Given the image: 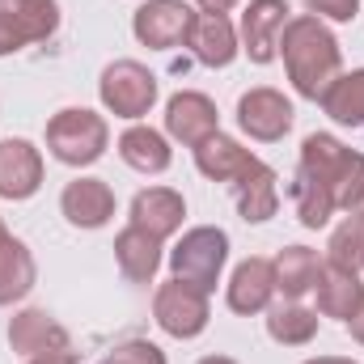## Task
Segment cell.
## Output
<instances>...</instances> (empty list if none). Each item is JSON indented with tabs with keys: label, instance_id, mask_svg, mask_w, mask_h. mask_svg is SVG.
<instances>
[{
	"label": "cell",
	"instance_id": "obj_1",
	"mask_svg": "<svg viewBox=\"0 0 364 364\" xmlns=\"http://www.w3.org/2000/svg\"><path fill=\"white\" fill-rule=\"evenodd\" d=\"M279 55H284V73H288L292 90L301 93L305 102H322V93L331 90L335 77L343 73L339 38L314 13L288 17V26L279 34Z\"/></svg>",
	"mask_w": 364,
	"mask_h": 364
},
{
	"label": "cell",
	"instance_id": "obj_2",
	"mask_svg": "<svg viewBox=\"0 0 364 364\" xmlns=\"http://www.w3.org/2000/svg\"><path fill=\"white\" fill-rule=\"evenodd\" d=\"M296 170L326 191L335 212H360L364 208V153L348 149L331 132H314V136L301 140Z\"/></svg>",
	"mask_w": 364,
	"mask_h": 364
},
{
	"label": "cell",
	"instance_id": "obj_3",
	"mask_svg": "<svg viewBox=\"0 0 364 364\" xmlns=\"http://www.w3.org/2000/svg\"><path fill=\"white\" fill-rule=\"evenodd\" d=\"M110 144V127L106 119L90 106H64L60 114H51L47 123V153L64 166H93Z\"/></svg>",
	"mask_w": 364,
	"mask_h": 364
},
{
	"label": "cell",
	"instance_id": "obj_4",
	"mask_svg": "<svg viewBox=\"0 0 364 364\" xmlns=\"http://www.w3.org/2000/svg\"><path fill=\"white\" fill-rule=\"evenodd\" d=\"M229 263V233L216 225H195L178 237V246L170 250V272L174 279H186L203 292H212L220 284V272Z\"/></svg>",
	"mask_w": 364,
	"mask_h": 364
},
{
	"label": "cell",
	"instance_id": "obj_5",
	"mask_svg": "<svg viewBox=\"0 0 364 364\" xmlns=\"http://www.w3.org/2000/svg\"><path fill=\"white\" fill-rule=\"evenodd\" d=\"M157 93H161L157 73H149L140 60H114L102 68V81H97L102 106L114 119H132V123H140L157 106Z\"/></svg>",
	"mask_w": 364,
	"mask_h": 364
},
{
	"label": "cell",
	"instance_id": "obj_6",
	"mask_svg": "<svg viewBox=\"0 0 364 364\" xmlns=\"http://www.w3.org/2000/svg\"><path fill=\"white\" fill-rule=\"evenodd\" d=\"M153 318H157V326H161L170 339H199V335L208 331V322H212L208 292L170 275V279L153 292Z\"/></svg>",
	"mask_w": 364,
	"mask_h": 364
},
{
	"label": "cell",
	"instance_id": "obj_7",
	"mask_svg": "<svg viewBox=\"0 0 364 364\" xmlns=\"http://www.w3.org/2000/svg\"><path fill=\"white\" fill-rule=\"evenodd\" d=\"M191 26H195V9L182 4V0H144L136 13H132V34L140 47H153V51H174L191 38Z\"/></svg>",
	"mask_w": 364,
	"mask_h": 364
},
{
	"label": "cell",
	"instance_id": "obj_8",
	"mask_svg": "<svg viewBox=\"0 0 364 364\" xmlns=\"http://www.w3.org/2000/svg\"><path fill=\"white\" fill-rule=\"evenodd\" d=\"M292 119H296L292 102L279 90H272V85H255V90H246L237 97V127L250 140H259V144L284 140L292 132Z\"/></svg>",
	"mask_w": 364,
	"mask_h": 364
},
{
	"label": "cell",
	"instance_id": "obj_9",
	"mask_svg": "<svg viewBox=\"0 0 364 364\" xmlns=\"http://www.w3.org/2000/svg\"><path fill=\"white\" fill-rule=\"evenodd\" d=\"M60 30V4L55 0H13L0 13V55H13L30 43H43Z\"/></svg>",
	"mask_w": 364,
	"mask_h": 364
},
{
	"label": "cell",
	"instance_id": "obj_10",
	"mask_svg": "<svg viewBox=\"0 0 364 364\" xmlns=\"http://www.w3.org/2000/svg\"><path fill=\"white\" fill-rule=\"evenodd\" d=\"M220 132V114H216V102L199 90H178L166 102V136L178 140L186 149L203 144L208 136Z\"/></svg>",
	"mask_w": 364,
	"mask_h": 364
},
{
	"label": "cell",
	"instance_id": "obj_11",
	"mask_svg": "<svg viewBox=\"0 0 364 364\" xmlns=\"http://www.w3.org/2000/svg\"><path fill=\"white\" fill-rule=\"evenodd\" d=\"M292 9L288 0H250L242 13V51L250 55V64H272L279 55V34L288 26Z\"/></svg>",
	"mask_w": 364,
	"mask_h": 364
},
{
	"label": "cell",
	"instance_id": "obj_12",
	"mask_svg": "<svg viewBox=\"0 0 364 364\" xmlns=\"http://www.w3.org/2000/svg\"><path fill=\"white\" fill-rule=\"evenodd\" d=\"M38 186H43V153L21 136L0 140V199L21 203L38 195Z\"/></svg>",
	"mask_w": 364,
	"mask_h": 364
},
{
	"label": "cell",
	"instance_id": "obj_13",
	"mask_svg": "<svg viewBox=\"0 0 364 364\" xmlns=\"http://www.w3.org/2000/svg\"><path fill=\"white\" fill-rule=\"evenodd\" d=\"M272 296H275V272H272V259H242L233 275H229V288H225V301L233 314L250 318V314H267L272 309Z\"/></svg>",
	"mask_w": 364,
	"mask_h": 364
},
{
	"label": "cell",
	"instance_id": "obj_14",
	"mask_svg": "<svg viewBox=\"0 0 364 364\" xmlns=\"http://www.w3.org/2000/svg\"><path fill=\"white\" fill-rule=\"evenodd\" d=\"M9 343L17 356H51V352H73L68 331L47 314V309H17L9 322Z\"/></svg>",
	"mask_w": 364,
	"mask_h": 364
},
{
	"label": "cell",
	"instance_id": "obj_15",
	"mask_svg": "<svg viewBox=\"0 0 364 364\" xmlns=\"http://www.w3.org/2000/svg\"><path fill=\"white\" fill-rule=\"evenodd\" d=\"M186 47L203 68H229L237 60V51H242V38H237L229 13H195Z\"/></svg>",
	"mask_w": 364,
	"mask_h": 364
},
{
	"label": "cell",
	"instance_id": "obj_16",
	"mask_svg": "<svg viewBox=\"0 0 364 364\" xmlns=\"http://www.w3.org/2000/svg\"><path fill=\"white\" fill-rule=\"evenodd\" d=\"M182 220H186V199L174 186H144V191H136L127 225H136V229H144V233L166 242V237H174L182 229Z\"/></svg>",
	"mask_w": 364,
	"mask_h": 364
},
{
	"label": "cell",
	"instance_id": "obj_17",
	"mask_svg": "<svg viewBox=\"0 0 364 364\" xmlns=\"http://www.w3.org/2000/svg\"><path fill=\"white\" fill-rule=\"evenodd\" d=\"M60 212L77 229H102L114 216V191L102 178H73L60 195Z\"/></svg>",
	"mask_w": 364,
	"mask_h": 364
},
{
	"label": "cell",
	"instance_id": "obj_18",
	"mask_svg": "<svg viewBox=\"0 0 364 364\" xmlns=\"http://www.w3.org/2000/svg\"><path fill=\"white\" fill-rule=\"evenodd\" d=\"M191 153H195V170H199L203 178H208V182H229V186L242 178L255 161H259L250 149H242V144H237L233 136H225V132L208 136V140H203V144H195Z\"/></svg>",
	"mask_w": 364,
	"mask_h": 364
},
{
	"label": "cell",
	"instance_id": "obj_19",
	"mask_svg": "<svg viewBox=\"0 0 364 364\" xmlns=\"http://www.w3.org/2000/svg\"><path fill=\"white\" fill-rule=\"evenodd\" d=\"M233 199L246 225H263L279 212V174L267 161H255L242 178L233 182Z\"/></svg>",
	"mask_w": 364,
	"mask_h": 364
},
{
	"label": "cell",
	"instance_id": "obj_20",
	"mask_svg": "<svg viewBox=\"0 0 364 364\" xmlns=\"http://www.w3.org/2000/svg\"><path fill=\"white\" fill-rule=\"evenodd\" d=\"M119 157L136 174H166L170 161H174V149H170V136L166 132H157L149 123H132L119 136Z\"/></svg>",
	"mask_w": 364,
	"mask_h": 364
},
{
	"label": "cell",
	"instance_id": "obj_21",
	"mask_svg": "<svg viewBox=\"0 0 364 364\" xmlns=\"http://www.w3.org/2000/svg\"><path fill=\"white\" fill-rule=\"evenodd\" d=\"M161 246H166L161 237L127 225L114 237V263H119V272L127 275L132 284H153V275L161 267Z\"/></svg>",
	"mask_w": 364,
	"mask_h": 364
},
{
	"label": "cell",
	"instance_id": "obj_22",
	"mask_svg": "<svg viewBox=\"0 0 364 364\" xmlns=\"http://www.w3.org/2000/svg\"><path fill=\"white\" fill-rule=\"evenodd\" d=\"M314 292H318V314H322V318H339V322H348L352 309L360 305V296H364L360 272H348V267L322 263Z\"/></svg>",
	"mask_w": 364,
	"mask_h": 364
},
{
	"label": "cell",
	"instance_id": "obj_23",
	"mask_svg": "<svg viewBox=\"0 0 364 364\" xmlns=\"http://www.w3.org/2000/svg\"><path fill=\"white\" fill-rule=\"evenodd\" d=\"M272 272H275V292L284 301H301L305 292H314L318 272H322V259L309 246H284L272 259Z\"/></svg>",
	"mask_w": 364,
	"mask_h": 364
},
{
	"label": "cell",
	"instance_id": "obj_24",
	"mask_svg": "<svg viewBox=\"0 0 364 364\" xmlns=\"http://www.w3.org/2000/svg\"><path fill=\"white\" fill-rule=\"evenodd\" d=\"M34 279H38V263H34L30 246L9 233V237L0 242V305L26 301L30 288H34Z\"/></svg>",
	"mask_w": 364,
	"mask_h": 364
},
{
	"label": "cell",
	"instance_id": "obj_25",
	"mask_svg": "<svg viewBox=\"0 0 364 364\" xmlns=\"http://www.w3.org/2000/svg\"><path fill=\"white\" fill-rule=\"evenodd\" d=\"M322 110H326L339 127L364 132V68L339 73L335 85L322 93Z\"/></svg>",
	"mask_w": 364,
	"mask_h": 364
},
{
	"label": "cell",
	"instance_id": "obj_26",
	"mask_svg": "<svg viewBox=\"0 0 364 364\" xmlns=\"http://www.w3.org/2000/svg\"><path fill=\"white\" fill-rule=\"evenodd\" d=\"M267 335L284 348H305L318 335V309H305L301 301H284L267 309Z\"/></svg>",
	"mask_w": 364,
	"mask_h": 364
},
{
	"label": "cell",
	"instance_id": "obj_27",
	"mask_svg": "<svg viewBox=\"0 0 364 364\" xmlns=\"http://www.w3.org/2000/svg\"><path fill=\"white\" fill-rule=\"evenodd\" d=\"M326 263L348 267V272H364V208L360 212H348V216L331 229Z\"/></svg>",
	"mask_w": 364,
	"mask_h": 364
},
{
	"label": "cell",
	"instance_id": "obj_28",
	"mask_svg": "<svg viewBox=\"0 0 364 364\" xmlns=\"http://www.w3.org/2000/svg\"><path fill=\"white\" fill-rule=\"evenodd\" d=\"M292 208H296V220H301L305 229H322V225H331V216H335V203L326 199V191L314 178H305L301 170H296V178H292Z\"/></svg>",
	"mask_w": 364,
	"mask_h": 364
},
{
	"label": "cell",
	"instance_id": "obj_29",
	"mask_svg": "<svg viewBox=\"0 0 364 364\" xmlns=\"http://www.w3.org/2000/svg\"><path fill=\"white\" fill-rule=\"evenodd\" d=\"M102 364H170L166 360V352L157 348V343H149V339H127V343H114Z\"/></svg>",
	"mask_w": 364,
	"mask_h": 364
},
{
	"label": "cell",
	"instance_id": "obj_30",
	"mask_svg": "<svg viewBox=\"0 0 364 364\" xmlns=\"http://www.w3.org/2000/svg\"><path fill=\"white\" fill-rule=\"evenodd\" d=\"M305 9L314 13V17H322V21H356V13H360V0H305Z\"/></svg>",
	"mask_w": 364,
	"mask_h": 364
},
{
	"label": "cell",
	"instance_id": "obj_31",
	"mask_svg": "<svg viewBox=\"0 0 364 364\" xmlns=\"http://www.w3.org/2000/svg\"><path fill=\"white\" fill-rule=\"evenodd\" d=\"M348 335H352V339L364 348V296H360V305L352 309V318H348Z\"/></svg>",
	"mask_w": 364,
	"mask_h": 364
},
{
	"label": "cell",
	"instance_id": "obj_32",
	"mask_svg": "<svg viewBox=\"0 0 364 364\" xmlns=\"http://www.w3.org/2000/svg\"><path fill=\"white\" fill-rule=\"evenodd\" d=\"M26 364H77V352H51V356H30Z\"/></svg>",
	"mask_w": 364,
	"mask_h": 364
},
{
	"label": "cell",
	"instance_id": "obj_33",
	"mask_svg": "<svg viewBox=\"0 0 364 364\" xmlns=\"http://www.w3.org/2000/svg\"><path fill=\"white\" fill-rule=\"evenodd\" d=\"M195 4H199L203 13H229V9H233L237 0H195Z\"/></svg>",
	"mask_w": 364,
	"mask_h": 364
},
{
	"label": "cell",
	"instance_id": "obj_34",
	"mask_svg": "<svg viewBox=\"0 0 364 364\" xmlns=\"http://www.w3.org/2000/svg\"><path fill=\"white\" fill-rule=\"evenodd\" d=\"M305 364H356V360H348V356H314V360H305Z\"/></svg>",
	"mask_w": 364,
	"mask_h": 364
},
{
	"label": "cell",
	"instance_id": "obj_35",
	"mask_svg": "<svg viewBox=\"0 0 364 364\" xmlns=\"http://www.w3.org/2000/svg\"><path fill=\"white\" fill-rule=\"evenodd\" d=\"M199 364H237V360H233V356H203Z\"/></svg>",
	"mask_w": 364,
	"mask_h": 364
},
{
	"label": "cell",
	"instance_id": "obj_36",
	"mask_svg": "<svg viewBox=\"0 0 364 364\" xmlns=\"http://www.w3.org/2000/svg\"><path fill=\"white\" fill-rule=\"evenodd\" d=\"M4 237H9V229H4V220H0V242H4Z\"/></svg>",
	"mask_w": 364,
	"mask_h": 364
},
{
	"label": "cell",
	"instance_id": "obj_37",
	"mask_svg": "<svg viewBox=\"0 0 364 364\" xmlns=\"http://www.w3.org/2000/svg\"><path fill=\"white\" fill-rule=\"evenodd\" d=\"M9 4H13V0H0V13H4V9H9Z\"/></svg>",
	"mask_w": 364,
	"mask_h": 364
}]
</instances>
